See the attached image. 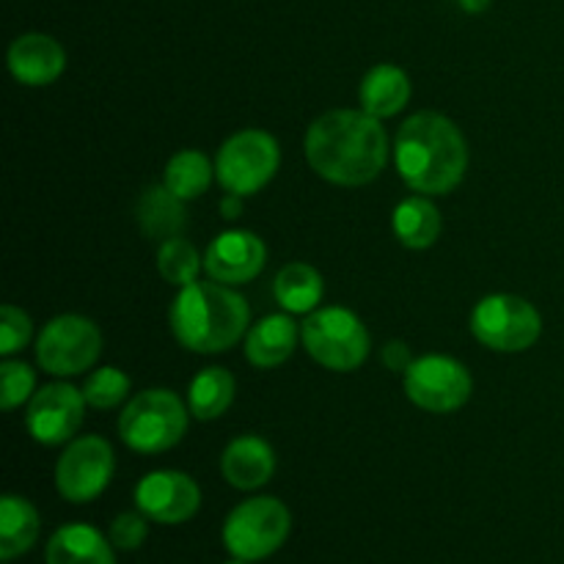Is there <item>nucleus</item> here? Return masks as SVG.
Listing matches in <instances>:
<instances>
[{
    "label": "nucleus",
    "mask_w": 564,
    "mask_h": 564,
    "mask_svg": "<svg viewBox=\"0 0 564 564\" xmlns=\"http://www.w3.org/2000/svg\"><path fill=\"white\" fill-rule=\"evenodd\" d=\"M308 165L325 182L361 187L378 180L389 163V135L367 110L339 108L323 113L303 138Z\"/></svg>",
    "instance_id": "1"
},
{
    "label": "nucleus",
    "mask_w": 564,
    "mask_h": 564,
    "mask_svg": "<svg viewBox=\"0 0 564 564\" xmlns=\"http://www.w3.org/2000/svg\"><path fill=\"white\" fill-rule=\"evenodd\" d=\"M6 564H9V562H6Z\"/></svg>",
    "instance_id": "35"
},
{
    "label": "nucleus",
    "mask_w": 564,
    "mask_h": 564,
    "mask_svg": "<svg viewBox=\"0 0 564 564\" xmlns=\"http://www.w3.org/2000/svg\"><path fill=\"white\" fill-rule=\"evenodd\" d=\"M361 110L375 119H391L411 102V77L394 64H378L364 75L358 88Z\"/></svg>",
    "instance_id": "19"
},
{
    "label": "nucleus",
    "mask_w": 564,
    "mask_h": 564,
    "mask_svg": "<svg viewBox=\"0 0 564 564\" xmlns=\"http://www.w3.org/2000/svg\"><path fill=\"white\" fill-rule=\"evenodd\" d=\"M0 383H3V391H0L3 411H14V408H20L22 402L36 394V372L25 361H3Z\"/></svg>",
    "instance_id": "28"
},
{
    "label": "nucleus",
    "mask_w": 564,
    "mask_h": 564,
    "mask_svg": "<svg viewBox=\"0 0 564 564\" xmlns=\"http://www.w3.org/2000/svg\"><path fill=\"white\" fill-rule=\"evenodd\" d=\"M220 215L229 220H235L237 215H242V196H235V193H226L224 202H220Z\"/></svg>",
    "instance_id": "32"
},
{
    "label": "nucleus",
    "mask_w": 564,
    "mask_h": 564,
    "mask_svg": "<svg viewBox=\"0 0 564 564\" xmlns=\"http://www.w3.org/2000/svg\"><path fill=\"white\" fill-rule=\"evenodd\" d=\"M273 295L286 314H312L323 303L325 281L312 264L290 262L275 275Z\"/></svg>",
    "instance_id": "23"
},
{
    "label": "nucleus",
    "mask_w": 564,
    "mask_h": 564,
    "mask_svg": "<svg viewBox=\"0 0 564 564\" xmlns=\"http://www.w3.org/2000/svg\"><path fill=\"white\" fill-rule=\"evenodd\" d=\"M47 564H116L113 543L88 523H66L55 529L44 551Z\"/></svg>",
    "instance_id": "18"
},
{
    "label": "nucleus",
    "mask_w": 564,
    "mask_h": 564,
    "mask_svg": "<svg viewBox=\"0 0 564 564\" xmlns=\"http://www.w3.org/2000/svg\"><path fill=\"white\" fill-rule=\"evenodd\" d=\"M187 202L169 191L165 185H149L138 198V226L149 240L165 242L171 237H182L187 226Z\"/></svg>",
    "instance_id": "20"
},
{
    "label": "nucleus",
    "mask_w": 564,
    "mask_h": 564,
    "mask_svg": "<svg viewBox=\"0 0 564 564\" xmlns=\"http://www.w3.org/2000/svg\"><path fill=\"white\" fill-rule=\"evenodd\" d=\"M268 262V248L262 237L248 229H231L215 237L204 251V270L213 281L226 286L248 284L257 279Z\"/></svg>",
    "instance_id": "14"
},
{
    "label": "nucleus",
    "mask_w": 564,
    "mask_h": 564,
    "mask_svg": "<svg viewBox=\"0 0 564 564\" xmlns=\"http://www.w3.org/2000/svg\"><path fill=\"white\" fill-rule=\"evenodd\" d=\"M380 358H383L386 369H391V372H402V375H405L408 369H411V364L416 361V358H413V352H411V347H408L405 341H400V339L386 341L383 350H380Z\"/></svg>",
    "instance_id": "31"
},
{
    "label": "nucleus",
    "mask_w": 564,
    "mask_h": 564,
    "mask_svg": "<svg viewBox=\"0 0 564 564\" xmlns=\"http://www.w3.org/2000/svg\"><path fill=\"white\" fill-rule=\"evenodd\" d=\"M292 512L275 496H253L229 512L224 523V545L231 556L262 562L286 543Z\"/></svg>",
    "instance_id": "6"
},
{
    "label": "nucleus",
    "mask_w": 564,
    "mask_h": 564,
    "mask_svg": "<svg viewBox=\"0 0 564 564\" xmlns=\"http://www.w3.org/2000/svg\"><path fill=\"white\" fill-rule=\"evenodd\" d=\"M135 507L154 523L176 527L202 510V488L185 471H152L135 485Z\"/></svg>",
    "instance_id": "13"
},
{
    "label": "nucleus",
    "mask_w": 564,
    "mask_h": 564,
    "mask_svg": "<svg viewBox=\"0 0 564 564\" xmlns=\"http://www.w3.org/2000/svg\"><path fill=\"white\" fill-rule=\"evenodd\" d=\"M301 341V325L290 314H268L246 334V358L257 369H275L286 364Z\"/></svg>",
    "instance_id": "17"
},
{
    "label": "nucleus",
    "mask_w": 564,
    "mask_h": 564,
    "mask_svg": "<svg viewBox=\"0 0 564 564\" xmlns=\"http://www.w3.org/2000/svg\"><path fill=\"white\" fill-rule=\"evenodd\" d=\"M171 334L182 347L202 356L226 352L251 328V308L218 281H193L180 286L169 312Z\"/></svg>",
    "instance_id": "3"
},
{
    "label": "nucleus",
    "mask_w": 564,
    "mask_h": 564,
    "mask_svg": "<svg viewBox=\"0 0 564 564\" xmlns=\"http://www.w3.org/2000/svg\"><path fill=\"white\" fill-rule=\"evenodd\" d=\"M204 268V257L193 248L191 240L185 237H171V240L160 242L158 251V273L163 275L169 284L187 286L198 279V270Z\"/></svg>",
    "instance_id": "26"
},
{
    "label": "nucleus",
    "mask_w": 564,
    "mask_h": 564,
    "mask_svg": "<svg viewBox=\"0 0 564 564\" xmlns=\"http://www.w3.org/2000/svg\"><path fill=\"white\" fill-rule=\"evenodd\" d=\"M301 341L308 356L330 372H356L369 358V330L345 306L317 308L301 323Z\"/></svg>",
    "instance_id": "5"
},
{
    "label": "nucleus",
    "mask_w": 564,
    "mask_h": 564,
    "mask_svg": "<svg viewBox=\"0 0 564 564\" xmlns=\"http://www.w3.org/2000/svg\"><path fill=\"white\" fill-rule=\"evenodd\" d=\"M474 380L452 356H422L405 372V394L427 413H455L471 400Z\"/></svg>",
    "instance_id": "11"
},
{
    "label": "nucleus",
    "mask_w": 564,
    "mask_h": 564,
    "mask_svg": "<svg viewBox=\"0 0 564 564\" xmlns=\"http://www.w3.org/2000/svg\"><path fill=\"white\" fill-rule=\"evenodd\" d=\"M235 375L224 367H207L191 380L187 389V411L198 422H213L220 419L235 402Z\"/></svg>",
    "instance_id": "24"
},
{
    "label": "nucleus",
    "mask_w": 564,
    "mask_h": 564,
    "mask_svg": "<svg viewBox=\"0 0 564 564\" xmlns=\"http://www.w3.org/2000/svg\"><path fill=\"white\" fill-rule=\"evenodd\" d=\"M215 165L209 163V158L196 149H182L174 158L165 163L163 171V185L169 187L174 196H180L182 202H193V198L204 196L213 185Z\"/></svg>",
    "instance_id": "25"
},
{
    "label": "nucleus",
    "mask_w": 564,
    "mask_h": 564,
    "mask_svg": "<svg viewBox=\"0 0 564 564\" xmlns=\"http://www.w3.org/2000/svg\"><path fill=\"white\" fill-rule=\"evenodd\" d=\"M281 165V149L270 132L240 130L220 147L215 158V176L220 187L235 196H253L275 176Z\"/></svg>",
    "instance_id": "8"
},
{
    "label": "nucleus",
    "mask_w": 564,
    "mask_h": 564,
    "mask_svg": "<svg viewBox=\"0 0 564 564\" xmlns=\"http://www.w3.org/2000/svg\"><path fill=\"white\" fill-rule=\"evenodd\" d=\"M397 171L413 193L446 196L468 171V143L444 113L419 110L397 132Z\"/></svg>",
    "instance_id": "2"
},
{
    "label": "nucleus",
    "mask_w": 564,
    "mask_h": 564,
    "mask_svg": "<svg viewBox=\"0 0 564 564\" xmlns=\"http://www.w3.org/2000/svg\"><path fill=\"white\" fill-rule=\"evenodd\" d=\"M471 334L494 352H523L543 334V317L527 297L496 292L474 306Z\"/></svg>",
    "instance_id": "7"
},
{
    "label": "nucleus",
    "mask_w": 564,
    "mask_h": 564,
    "mask_svg": "<svg viewBox=\"0 0 564 564\" xmlns=\"http://www.w3.org/2000/svg\"><path fill=\"white\" fill-rule=\"evenodd\" d=\"M224 564H253V562H246V560H237V556H231V560L224 562Z\"/></svg>",
    "instance_id": "34"
},
{
    "label": "nucleus",
    "mask_w": 564,
    "mask_h": 564,
    "mask_svg": "<svg viewBox=\"0 0 564 564\" xmlns=\"http://www.w3.org/2000/svg\"><path fill=\"white\" fill-rule=\"evenodd\" d=\"M110 543L119 551H138L149 538V518L141 510L121 512L113 518L108 532Z\"/></svg>",
    "instance_id": "30"
},
{
    "label": "nucleus",
    "mask_w": 564,
    "mask_h": 564,
    "mask_svg": "<svg viewBox=\"0 0 564 564\" xmlns=\"http://www.w3.org/2000/svg\"><path fill=\"white\" fill-rule=\"evenodd\" d=\"M86 397L83 389L69 383H50L31 397L25 411V427L36 444L61 446L69 444L86 419Z\"/></svg>",
    "instance_id": "12"
},
{
    "label": "nucleus",
    "mask_w": 564,
    "mask_h": 564,
    "mask_svg": "<svg viewBox=\"0 0 564 564\" xmlns=\"http://www.w3.org/2000/svg\"><path fill=\"white\" fill-rule=\"evenodd\" d=\"M391 229L402 246L411 248V251H424V248L438 242L441 231H444V218L427 196L416 193V196L397 204L394 213H391Z\"/></svg>",
    "instance_id": "21"
},
{
    "label": "nucleus",
    "mask_w": 564,
    "mask_h": 564,
    "mask_svg": "<svg viewBox=\"0 0 564 564\" xmlns=\"http://www.w3.org/2000/svg\"><path fill=\"white\" fill-rule=\"evenodd\" d=\"M187 408L171 389H147L132 397L119 416V435L132 452L160 455L185 438Z\"/></svg>",
    "instance_id": "4"
},
{
    "label": "nucleus",
    "mask_w": 564,
    "mask_h": 564,
    "mask_svg": "<svg viewBox=\"0 0 564 564\" xmlns=\"http://www.w3.org/2000/svg\"><path fill=\"white\" fill-rule=\"evenodd\" d=\"M102 352L97 323L83 314L53 317L36 339V364L55 378H75L91 369Z\"/></svg>",
    "instance_id": "9"
},
{
    "label": "nucleus",
    "mask_w": 564,
    "mask_h": 564,
    "mask_svg": "<svg viewBox=\"0 0 564 564\" xmlns=\"http://www.w3.org/2000/svg\"><path fill=\"white\" fill-rule=\"evenodd\" d=\"M127 394H130V378L119 367L94 369L83 383V397H86L88 408H97V411H110V408L121 405Z\"/></svg>",
    "instance_id": "27"
},
{
    "label": "nucleus",
    "mask_w": 564,
    "mask_h": 564,
    "mask_svg": "<svg viewBox=\"0 0 564 564\" xmlns=\"http://www.w3.org/2000/svg\"><path fill=\"white\" fill-rule=\"evenodd\" d=\"M66 69V50L47 33H22L9 47V72L17 83L31 88L50 86Z\"/></svg>",
    "instance_id": "15"
},
{
    "label": "nucleus",
    "mask_w": 564,
    "mask_h": 564,
    "mask_svg": "<svg viewBox=\"0 0 564 564\" xmlns=\"http://www.w3.org/2000/svg\"><path fill=\"white\" fill-rule=\"evenodd\" d=\"M457 3H460L466 11H471V14H479V11L488 9L490 0H457Z\"/></svg>",
    "instance_id": "33"
},
{
    "label": "nucleus",
    "mask_w": 564,
    "mask_h": 564,
    "mask_svg": "<svg viewBox=\"0 0 564 564\" xmlns=\"http://www.w3.org/2000/svg\"><path fill=\"white\" fill-rule=\"evenodd\" d=\"M224 479L237 490H259L273 479L275 452L259 435H240L231 441L220 457Z\"/></svg>",
    "instance_id": "16"
},
{
    "label": "nucleus",
    "mask_w": 564,
    "mask_h": 564,
    "mask_svg": "<svg viewBox=\"0 0 564 564\" xmlns=\"http://www.w3.org/2000/svg\"><path fill=\"white\" fill-rule=\"evenodd\" d=\"M39 529H42V521L31 501L14 494L3 496L0 501V560L11 562L28 554L36 545Z\"/></svg>",
    "instance_id": "22"
},
{
    "label": "nucleus",
    "mask_w": 564,
    "mask_h": 564,
    "mask_svg": "<svg viewBox=\"0 0 564 564\" xmlns=\"http://www.w3.org/2000/svg\"><path fill=\"white\" fill-rule=\"evenodd\" d=\"M31 317L20 306H14V303H6L0 308V356L9 358L14 352H20L31 341Z\"/></svg>",
    "instance_id": "29"
},
{
    "label": "nucleus",
    "mask_w": 564,
    "mask_h": 564,
    "mask_svg": "<svg viewBox=\"0 0 564 564\" xmlns=\"http://www.w3.org/2000/svg\"><path fill=\"white\" fill-rule=\"evenodd\" d=\"M113 446L99 435H80L66 444L64 455L55 463V488L61 499L88 505L105 494L113 479Z\"/></svg>",
    "instance_id": "10"
}]
</instances>
